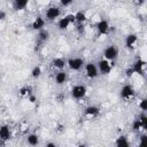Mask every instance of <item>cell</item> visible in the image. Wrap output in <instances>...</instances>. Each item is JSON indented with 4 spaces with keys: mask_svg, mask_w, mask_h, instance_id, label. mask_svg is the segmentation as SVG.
I'll use <instances>...</instances> for the list:
<instances>
[{
    "mask_svg": "<svg viewBox=\"0 0 147 147\" xmlns=\"http://www.w3.org/2000/svg\"><path fill=\"white\" fill-rule=\"evenodd\" d=\"M60 17H61V7L60 6L53 5V6H49L48 8H46L45 16H44L46 22H54V21H57Z\"/></svg>",
    "mask_w": 147,
    "mask_h": 147,
    "instance_id": "cell-1",
    "label": "cell"
},
{
    "mask_svg": "<svg viewBox=\"0 0 147 147\" xmlns=\"http://www.w3.org/2000/svg\"><path fill=\"white\" fill-rule=\"evenodd\" d=\"M70 94H71L72 99H75V100H82L87 94V87L84 84H76V85L72 86V88L70 91Z\"/></svg>",
    "mask_w": 147,
    "mask_h": 147,
    "instance_id": "cell-2",
    "label": "cell"
},
{
    "mask_svg": "<svg viewBox=\"0 0 147 147\" xmlns=\"http://www.w3.org/2000/svg\"><path fill=\"white\" fill-rule=\"evenodd\" d=\"M84 65H85V61L83 57L74 56L67 60V67L72 71H80L84 68Z\"/></svg>",
    "mask_w": 147,
    "mask_h": 147,
    "instance_id": "cell-3",
    "label": "cell"
},
{
    "mask_svg": "<svg viewBox=\"0 0 147 147\" xmlns=\"http://www.w3.org/2000/svg\"><path fill=\"white\" fill-rule=\"evenodd\" d=\"M136 95V90L131 84H124L119 91V98L123 101H130L134 98Z\"/></svg>",
    "mask_w": 147,
    "mask_h": 147,
    "instance_id": "cell-4",
    "label": "cell"
},
{
    "mask_svg": "<svg viewBox=\"0 0 147 147\" xmlns=\"http://www.w3.org/2000/svg\"><path fill=\"white\" fill-rule=\"evenodd\" d=\"M118 53H119V49L116 45H109L103 49V53H102L103 57L102 59H105L107 61H110V62H114L117 59Z\"/></svg>",
    "mask_w": 147,
    "mask_h": 147,
    "instance_id": "cell-5",
    "label": "cell"
},
{
    "mask_svg": "<svg viewBox=\"0 0 147 147\" xmlns=\"http://www.w3.org/2000/svg\"><path fill=\"white\" fill-rule=\"evenodd\" d=\"M84 72H85V76L88 78V79H95L98 76H99V70H98V67H96V63L94 62H87L85 63L84 65Z\"/></svg>",
    "mask_w": 147,
    "mask_h": 147,
    "instance_id": "cell-6",
    "label": "cell"
},
{
    "mask_svg": "<svg viewBox=\"0 0 147 147\" xmlns=\"http://www.w3.org/2000/svg\"><path fill=\"white\" fill-rule=\"evenodd\" d=\"M96 67H98V70H99V75H102V76H107L113 70V62L110 61H107L105 59H101L98 61L96 63Z\"/></svg>",
    "mask_w": 147,
    "mask_h": 147,
    "instance_id": "cell-7",
    "label": "cell"
},
{
    "mask_svg": "<svg viewBox=\"0 0 147 147\" xmlns=\"http://www.w3.org/2000/svg\"><path fill=\"white\" fill-rule=\"evenodd\" d=\"M131 69H132V71H133L134 75L144 76L145 72H146V61H145L144 59H141V57H138V59L133 62Z\"/></svg>",
    "mask_w": 147,
    "mask_h": 147,
    "instance_id": "cell-8",
    "label": "cell"
},
{
    "mask_svg": "<svg viewBox=\"0 0 147 147\" xmlns=\"http://www.w3.org/2000/svg\"><path fill=\"white\" fill-rule=\"evenodd\" d=\"M95 29L99 33V36L101 37H105L109 33V30H110V25H109V22L105 18H100L98 22H96V25H95Z\"/></svg>",
    "mask_w": 147,
    "mask_h": 147,
    "instance_id": "cell-9",
    "label": "cell"
},
{
    "mask_svg": "<svg viewBox=\"0 0 147 147\" xmlns=\"http://www.w3.org/2000/svg\"><path fill=\"white\" fill-rule=\"evenodd\" d=\"M138 41H139V38L136 33H129L126 34L125 39H124V44H125V47L129 49V51H133L137 48L138 46Z\"/></svg>",
    "mask_w": 147,
    "mask_h": 147,
    "instance_id": "cell-10",
    "label": "cell"
},
{
    "mask_svg": "<svg viewBox=\"0 0 147 147\" xmlns=\"http://www.w3.org/2000/svg\"><path fill=\"white\" fill-rule=\"evenodd\" d=\"M100 108L95 105H91V106H87L85 109H84V117L87 118V119H93V118H96L99 115H100Z\"/></svg>",
    "mask_w": 147,
    "mask_h": 147,
    "instance_id": "cell-11",
    "label": "cell"
},
{
    "mask_svg": "<svg viewBox=\"0 0 147 147\" xmlns=\"http://www.w3.org/2000/svg\"><path fill=\"white\" fill-rule=\"evenodd\" d=\"M45 25H46V21H45V18L42 17V16H40V15H38V16H36L34 18H33V21L31 22V28L33 29V30H36V31H41V30H44L45 29Z\"/></svg>",
    "mask_w": 147,
    "mask_h": 147,
    "instance_id": "cell-12",
    "label": "cell"
},
{
    "mask_svg": "<svg viewBox=\"0 0 147 147\" xmlns=\"http://www.w3.org/2000/svg\"><path fill=\"white\" fill-rule=\"evenodd\" d=\"M13 137V133H11V129L9 127V125L7 124H2L0 125V140H3V141H9Z\"/></svg>",
    "mask_w": 147,
    "mask_h": 147,
    "instance_id": "cell-13",
    "label": "cell"
},
{
    "mask_svg": "<svg viewBox=\"0 0 147 147\" xmlns=\"http://www.w3.org/2000/svg\"><path fill=\"white\" fill-rule=\"evenodd\" d=\"M51 64L54 69H56L57 71H61V70H64V68L67 67V60L61 56H56L52 60Z\"/></svg>",
    "mask_w": 147,
    "mask_h": 147,
    "instance_id": "cell-14",
    "label": "cell"
},
{
    "mask_svg": "<svg viewBox=\"0 0 147 147\" xmlns=\"http://www.w3.org/2000/svg\"><path fill=\"white\" fill-rule=\"evenodd\" d=\"M54 82L56 85H63L68 82V74L65 70H61V71H57L55 75H54Z\"/></svg>",
    "mask_w": 147,
    "mask_h": 147,
    "instance_id": "cell-15",
    "label": "cell"
},
{
    "mask_svg": "<svg viewBox=\"0 0 147 147\" xmlns=\"http://www.w3.org/2000/svg\"><path fill=\"white\" fill-rule=\"evenodd\" d=\"M75 15V24L77 25H83L86 23L87 21V14L85 10H77L76 13H74Z\"/></svg>",
    "mask_w": 147,
    "mask_h": 147,
    "instance_id": "cell-16",
    "label": "cell"
},
{
    "mask_svg": "<svg viewBox=\"0 0 147 147\" xmlns=\"http://www.w3.org/2000/svg\"><path fill=\"white\" fill-rule=\"evenodd\" d=\"M70 25H72V24H71V22L68 20V17H67L65 15H64V16H61V17L56 21V26H57V29L61 30V31L68 30Z\"/></svg>",
    "mask_w": 147,
    "mask_h": 147,
    "instance_id": "cell-17",
    "label": "cell"
},
{
    "mask_svg": "<svg viewBox=\"0 0 147 147\" xmlns=\"http://www.w3.org/2000/svg\"><path fill=\"white\" fill-rule=\"evenodd\" d=\"M25 141H26V144H28L29 146L36 147V146L39 145V137H38V134H36V133H28V134L25 136Z\"/></svg>",
    "mask_w": 147,
    "mask_h": 147,
    "instance_id": "cell-18",
    "label": "cell"
},
{
    "mask_svg": "<svg viewBox=\"0 0 147 147\" xmlns=\"http://www.w3.org/2000/svg\"><path fill=\"white\" fill-rule=\"evenodd\" d=\"M115 147H131L127 137L124 136V134L118 136L116 138V140H115Z\"/></svg>",
    "mask_w": 147,
    "mask_h": 147,
    "instance_id": "cell-19",
    "label": "cell"
},
{
    "mask_svg": "<svg viewBox=\"0 0 147 147\" xmlns=\"http://www.w3.org/2000/svg\"><path fill=\"white\" fill-rule=\"evenodd\" d=\"M28 6H29V1L28 0H15L13 2V9L16 10V11L24 10Z\"/></svg>",
    "mask_w": 147,
    "mask_h": 147,
    "instance_id": "cell-20",
    "label": "cell"
},
{
    "mask_svg": "<svg viewBox=\"0 0 147 147\" xmlns=\"http://www.w3.org/2000/svg\"><path fill=\"white\" fill-rule=\"evenodd\" d=\"M31 94H33V91H32V87L29 86V85L22 86V87L18 90V95H20L21 98H25V99H28Z\"/></svg>",
    "mask_w": 147,
    "mask_h": 147,
    "instance_id": "cell-21",
    "label": "cell"
},
{
    "mask_svg": "<svg viewBox=\"0 0 147 147\" xmlns=\"http://www.w3.org/2000/svg\"><path fill=\"white\" fill-rule=\"evenodd\" d=\"M30 75H31V77L33 78V79H38L41 75H42V68H41V65H34L32 69H31V72H30Z\"/></svg>",
    "mask_w": 147,
    "mask_h": 147,
    "instance_id": "cell-22",
    "label": "cell"
},
{
    "mask_svg": "<svg viewBox=\"0 0 147 147\" xmlns=\"http://www.w3.org/2000/svg\"><path fill=\"white\" fill-rule=\"evenodd\" d=\"M131 129H132L133 132H137V133L144 131V129H142V126H141V124H140L139 118H136V119L132 122V124H131Z\"/></svg>",
    "mask_w": 147,
    "mask_h": 147,
    "instance_id": "cell-23",
    "label": "cell"
},
{
    "mask_svg": "<svg viewBox=\"0 0 147 147\" xmlns=\"http://www.w3.org/2000/svg\"><path fill=\"white\" fill-rule=\"evenodd\" d=\"M48 38H49V32H48V30L44 29V30H41V31L38 32V39H39L40 41H46V40H48Z\"/></svg>",
    "mask_w": 147,
    "mask_h": 147,
    "instance_id": "cell-24",
    "label": "cell"
},
{
    "mask_svg": "<svg viewBox=\"0 0 147 147\" xmlns=\"http://www.w3.org/2000/svg\"><path fill=\"white\" fill-rule=\"evenodd\" d=\"M138 108H139V110H141L142 113H145V111L147 110V100H146L145 98L138 100Z\"/></svg>",
    "mask_w": 147,
    "mask_h": 147,
    "instance_id": "cell-25",
    "label": "cell"
},
{
    "mask_svg": "<svg viewBox=\"0 0 147 147\" xmlns=\"http://www.w3.org/2000/svg\"><path fill=\"white\" fill-rule=\"evenodd\" d=\"M138 147H147V136L144 133L138 139Z\"/></svg>",
    "mask_w": 147,
    "mask_h": 147,
    "instance_id": "cell-26",
    "label": "cell"
},
{
    "mask_svg": "<svg viewBox=\"0 0 147 147\" xmlns=\"http://www.w3.org/2000/svg\"><path fill=\"white\" fill-rule=\"evenodd\" d=\"M138 118H139L140 124H141V126H142V129H144V131H145V130L147 129V116H146V114L142 113Z\"/></svg>",
    "mask_w": 147,
    "mask_h": 147,
    "instance_id": "cell-27",
    "label": "cell"
},
{
    "mask_svg": "<svg viewBox=\"0 0 147 147\" xmlns=\"http://www.w3.org/2000/svg\"><path fill=\"white\" fill-rule=\"evenodd\" d=\"M28 131H29V124L28 123H22L20 125V132L25 134V133H28Z\"/></svg>",
    "mask_w": 147,
    "mask_h": 147,
    "instance_id": "cell-28",
    "label": "cell"
},
{
    "mask_svg": "<svg viewBox=\"0 0 147 147\" xmlns=\"http://www.w3.org/2000/svg\"><path fill=\"white\" fill-rule=\"evenodd\" d=\"M55 131H56L59 134H61V133H63V132L65 131V127H64V125H62V124H57L56 127H55Z\"/></svg>",
    "mask_w": 147,
    "mask_h": 147,
    "instance_id": "cell-29",
    "label": "cell"
},
{
    "mask_svg": "<svg viewBox=\"0 0 147 147\" xmlns=\"http://www.w3.org/2000/svg\"><path fill=\"white\" fill-rule=\"evenodd\" d=\"M70 5H72V1L71 0H62V1H60V6L61 7H68Z\"/></svg>",
    "mask_w": 147,
    "mask_h": 147,
    "instance_id": "cell-30",
    "label": "cell"
},
{
    "mask_svg": "<svg viewBox=\"0 0 147 147\" xmlns=\"http://www.w3.org/2000/svg\"><path fill=\"white\" fill-rule=\"evenodd\" d=\"M65 16H67L68 20L71 22V24H75V15H74V13H68Z\"/></svg>",
    "mask_w": 147,
    "mask_h": 147,
    "instance_id": "cell-31",
    "label": "cell"
},
{
    "mask_svg": "<svg viewBox=\"0 0 147 147\" xmlns=\"http://www.w3.org/2000/svg\"><path fill=\"white\" fill-rule=\"evenodd\" d=\"M28 101H29L30 103H34V102L37 101V96L34 95V93H33V94H31V95L28 98Z\"/></svg>",
    "mask_w": 147,
    "mask_h": 147,
    "instance_id": "cell-32",
    "label": "cell"
},
{
    "mask_svg": "<svg viewBox=\"0 0 147 147\" xmlns=\"http://www.w3.org/2000/svg\"><path fill=\"white\" fill-rule=\"evenodd\" d=\"M6 17H7L6 11H5V10H0V22L5 21V20H6Z\"/></svg>",
    "mask_w": 147,
    "mask_h": 147,
    "instance_id": "cell-33",
    "label": "cell"
},
{
    "mask_svg": "<svg viewBox=\"0 0 147 147\" xmlns=\"http://www.w3.org/2000/svg\"><path fill=\"white\" fill-rule=\"evenodd\" d=\"M45 147H57V145L55 142H53V141H48V142H46Z\"/></svg>",
    "mask_w": 147,
    "mask_h": 147,
    "instance_id": "cell-34",
    "label": "cell"
},
{
    "mask_svg": "<svg viewBox=\"0 0 147 147\" xmlns=\"http://www.w3.org/2000/svg\"><path fill=\"white\" fill-rule=\"evenodd\" d=\"M133 75H134V74H133V71H132V69H131V68L126 70V76H127V77H132Z\"/></svg>",
    "mask_w": 147,
    "mask_h": 147,
    "instance_id": "cell-35",
    "label": "cell"
},
{
    "mask_svg": "<svg viewBox=\"0 0 147 147\" xmlns=\"http://www.w3.org/2000/svg\"><path fill=\"white\" fill-rule=\"evenodd\" d=\"M6 141H3V140H0V147H6Z\"/></svg>",
    "mask_w": 147,
    "mask_h": 147,
    "instance_id": "cell-36",
    "label": "cell"
},
{
    "mask_svg": "<svg viewBox=\"0 0 147 147\" xmlns=\"http://www.w3.org/2000/svg\"><path fill=\"white\" fill-rule=\"evenodd\" d=\"M76 147H86V146H85V145H84V144H80V145H77V146H76Z\"/></svg>",
    "mask_w": 147,
    "mask_h": 147,
    "instance_id": "cell-37",
    "label": "cell"
}]
</instances>
